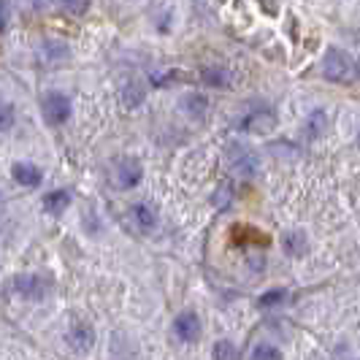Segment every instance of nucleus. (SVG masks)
I'll list each match as a JSON object with an SVG mask.
<instances>
[{
    "mask_svg": "<svg viewBox=\"0 0 360 360\" xmlns=\"http://www.w3.org/2000/svg\"><path fill=\"white\" fill-rule=\"evenodd\" d=\"M323 76L328 82L344 84L355 76V63L347 52H342L339 46H328V52L323 57Z\"/></svg>",
    "mask_w": 360,
    "mask_h": 360,
    "instance_id": "f257e3e1",
    "label": "nucleus"
},
{
    "mask_svg": "<svg viewBox=\"0 0 360 360\" xmlns=\"http://www.w3.org/2000/svg\"><path fill=\"white\" fill-rule=\"evenodd\" d=\"M355 76H360V57L355 60Z\"/></svg>",
    "mask_w": 360,
    "mask_h": 360,
    "instance_id": "a878e982",
    "label": "nucleus"
},
{
    "mask_svg": "<svg viewBox=\"0 0 360 360\" xmlns=\"http://www.w3.org/2000/svg\"><path fill=\"white\" fill-rule=\"evenodd\" d=\"M41 111H44V117H46L49 125H63V122L71 120V98L57 90L44 92V98H41Z\"/></svg>",
    "mask_w": 360,
    "mask_h": 360,
    "instance_id": "f03ea898",
    "label": "nucleus"
},
{
    "mask_svg": "<svg viewBox=\"0 0 360 360\" xmlns=\"http://www.w3.org/2000/svg\"><path fill=\"white\" fill-rule=\"evenodd\" d=\"M325 125H328V117H325L323 108H314L311 114H309L307 120H304V139L307 141H314V139H320L325 133Z\"/></svg>",
    "mask_w": 360,
    "mask_h": 360,
    "instance_id": "ddd939ff",
    "label": "nucleus"
},
{
    "mask_svg": "<svg viewBox=\"0 0 360 360\" xmlns=\"http://www.w3.org/2000/svg\"><path fill=\"white\" fill-rule=\"evenodd\" d=\"M11 122H14V106L6 103V106H3V130H8Z\"/></svg>",
    "mask_w": 360,
    "mask_h": 360,
    "instance_id": "5701e85b",
    "label": "nucleus"
},
{
    "mask_svg": "<svg viewBox=\"0 0 360 360\" xmlns=\"http://www.w3.org/2000/svg\"><path fill=\"white\" fill-rule=\"evenodd\" d=\"M250 360H279V352L274 347H269V344H257Z\"/></svg>",
    "mask_w": 360,
    "mask_h": 360,
    "instance_id": "aec40b11",
    "label": "nucleus"
},
{
    "mask_svg": "<svg viewBox=\"0 0 360 360\" xmlns=\"http://www.w3.org/2000/svg\"><path fill=\"white\" fill-rule=\"evenodd\" d=\"M130 217H133V222H136L141 231H152V228L158 225V212H155V206H149V203H133V206H130Z\"/></svg>",
    "mask_w": 360,
    "mask_h": 360,
    "instance_id": "9b49d317",
    "label": "nucleus"
},
{
    "mask_svg": "<svg viewBox=\"0 0 360 360\" xmlns=\"http://www.w3.org/2000/svg\"><path fill=\"white\" fill-rule=\"evenodd\" d=\"M214 203L219 209H228V203H231V187H228V184L219 187V193L214 195Z\"/></svg>",
    "mask_w": 360,
    "mask_h": 360,
    "instance_id": "4be33fe9",
    "label": "nucleus"
},
{
    "mask_svg": "<svg viewBox=\"0 0 360 360\" xmlns=\"http://www.w3.org/2000/svg\"><path fill=\"white\" fill-rule=\"evenodd\" d=\"M68 203H71V195H68L65 190H54V193H46V195H44V209H46L49 214H63V212L68 209Z\"/></svg>",
    "mask_w": 360,
    "mask_h": 360,
    "instance_id": "dca6fc26",
    "label": "nucleus"
},
{
    "mask_svg": "<svg viewBox=\"0 0 360 360\" xmlns=\"http://www.w3.org/2000/svg\"><path fill=\"white\" fill-rule=\"evenodd\" d=\"M68 344H71V349H76V352H87L92 344H95V330H92V325H73L71 330H68Z\"/></svg>",
    "mask_w": 360,
    "mask_h": 360,
    "instance_id": "1a4fd4ad",
    "label": "nucleus"
},
{
    "mask_svg": "<svg viewBox=\"0 0 360 360\" xmlns=\"http://www.w3.org/2000/svg\"><path fill=\"white\" fill-rule=\"evenodd\" d=\"M228 162L238 176L244 179H252L257 174V155L247 144H231L228 146Z\"/></svg>",
    "mask_w": 360,
    "mask_h": 360,
    "instance_id": "20e7f679",
    "label": "nucleus"
},
{
    "mask_svg": "<svg viewBox=\"0 0 360 360\" xmlns=\"http://www.w3.org/2000/svg\"><path fill=\"white\" fill-rule=\"evenodd\" d=\"M274 125H276V114L271 106H252L236 122L238 130H247V133H271Z\"/></svg>",
    "mask_w": 360,
    "mask_h": 360,
    "instance_id": "7ed1b4c3",
    "label": "nucleus"
},
{
    "mask_svg": "<svg viewBox=\"0 0 360 360\" xmlns=\"http://www.w3.org/2000/svg\"><path fill=\"white\" fill-rule=\"evenodd\" d=\"M14 290H17L22 298L38 301V298H44L46 285L41 282V276H36V274H19V276H14Z\"/></svg>",
    "mask_w": 360,
    "mask_h": 360,
    "instance_id": "423d86ee",
    "label": "nucleus"
},
{
    "mask_svg": "<svg viewBox=\"0 0 360 360\" xmlns=\"http://www.w3.org/2000/svg\"><path fill=\"white\" fill-rule=\"evenodd\" d=\"M146 98V90L141 82H136V79H130L125 87H122V103H125L127 108H136L141 106Z\"/></svg>",
    "mask_w": 360,
    "mask_h": 360,
    "instance_id": "2eb2a0df",
    "label": "nucleus"
},
{
    "mask_svg": "<svg viewBox=\"0 0 360 360\" xmlns=\"http://www.w3.org/2000/svg\"><path fill=\"white\" fill-rule=\"evenodd\" d=\"M63 3V8L73 14V17H82V14H87L90 11V0H60Z\"/></svg>",
    "mask_w": 360,
    "mask_h": 360,
    "instance_id": "6ab92c4d",
    "label": "nucleus"
},
{
    "mask_svg": "<svg viewBox=\"0 0 360 360\" xmlns=\"http://www.w3.org/2000/svg\"><path fill=\"white\" fill-rule=\"evenodd\" d=\"M279 301H285V290H269L266 295L257 298V307L269 309V307H274V304H279Z\"/></svg>",
    "mask_w": 360,
    "mask_h": 360,
    "instance_id": "412c9836",
    "label": "nucleus"
},
{
    "mask_svg": "<svg viewBox=\"0 0 360 360\" xmlns=\"http://www.w3.org/2000/svg\"><path fill=\"white\" fill-rule=\"evenodd\" d=\"M179 106L190 120H203L206 111H209V98H206L203 92H187V95L181 98Z\"/></svg>",
    "mask_w": 360,
    "mask_h": 360,
    "instance_id": "9d476101",
    "label": "nucleus"
},
{
    "mask_svg": "<svg viewBox=\"0 0 360 360\" xmlns=\"http://www.w3.org/2000/svg\"><path fill=\"white\" fill-rule=\"evenodd\" d=\"M174 333L179 336L181 342H195V339L200 336L198 314H193V311H181L179 317L174 320Z\"/></svg>",
    "mask_w": 360,
    "mask_h": 360,
    "instance_id": "6e6552de",
    "label": "nucleus"
},
{
    "mask_svg": "<svg viewBox=\"0 0 360 360\" xmlns=\"http://www.w3.org/2000/svg\"><path fill=\"white\" fill-rule=\"evenodd\" d=\"M200 82L212 90H228L233 82V73L225 65H206V68H200Z\"/></svg>",
    "mask_w": 360,
    "mask_h": 360,
    "instance_id": "0eeeda50",
    "label": "nucleus"
},
{
    "mask_svg": "<svg viewBox=\"0 0 360 360\" xmlns=\"http://www.w3.org/2000/svg\"><path fill=\"white\" fill-rule=\"evenodd\" d=\"M11 174H14V179H17L19 184H25V187H38V184H41V179H44L41 168H38V165H33V162H17Z\"/></svg>",
    "mask_w": 360,
    "mask_h": 360,
    "instance_id": "f8f14e48",
    "label": "nucleus"
},
{
    "mask_svg": "<svg viewBox=\"0 0 360 360\" xmlns=\"http://www.w3.org/2000/svg\"><path fill=\"white\" fill-rule=\"evenodd\" d=\"M141 176H144V168H141V162L133 160V158L120 160L117 168H114V181H117V187H122V190L136 187V184L141 181Z\"/></svg>",
    "mask_w": 360,
    "mask_h": 360,
    "instance_id": "39448f33",
    "label": "nucleus"
},
{
    "mask_svg": "<svg viewBox=\"0 0 360 360\" xmlns=\"http://www.w3.org/2000/svg\"><path fill=\"white\" fill-rule=\"evenodd\" d=\"M282 247H285V252L292 255V257H298V255L307 250V238L301 231H288V233L282 236Z\"/></svg>",
    "mask_w": 360,
    "mask_h": 360,
    "instance_id": "f3484780",
    "label": "nucleus"
},
{
    "mask_svg": "<svg viewBox=\"0 0 360 360\" xmlns=\"http://www.w3.org/2000/svg\"><path fill=\"white\" fill-rule=\"evenodd\" d=\"M214 360H238V349L231 342L214 344Z\"/></svg>",
    "mask_w": 360,
    "mask_h": 360,
    "instance_id": "a211bd4d",
    "label": "nucleus"
},
{
    "mask_svg": "<svg viewBox=\"0 0 360 360\" xmlns=\"http://www.w3.org/2000/svg\"><path fill=\"white\" fill-rule=\"evenodd\" d=\"M8 17H11V11H8V0H3V30H8Z\"/></svg>",
    "mask_w": 360,
    "mask_h": 360,
    "instance_id": "b1692460",
    "label": "nucleus"
},
{
    "mask_svg": "<svg viewBox=\"0 0 360 360\" xmlns=\"http://www.w3.org/2000/svg\"><path fill=\"white\" fill-rule=\"evenodd\" d=\"M41 57H44L49 65H60L63 60L71 57V52H68V46L60 44V41H46V44L41 46Z\"/></svg>",
    "mask_w": 360,
    "mask_h": 360,
    "instance_id": "4468645a",
    "label": "nucleus"
},
{
    "mask_svg": "<svg viewBox=\"0 0 360 360\" xmlns=\"http://www.w3.org/2000/svg\"><path fill=\"white\" fill-rule=\"evenodd\" d=\"M49 3H52V0H30V6H33L36 11H44V8H46Z\"/></svg>",
    "mask_w": 360,
    "mask_h": 360,
    "instance_id": "393cba45",
    "label": "nucleus"
}]
</instances>
